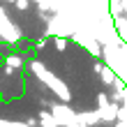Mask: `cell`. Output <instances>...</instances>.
Wrapping results in <instances>:
<instances>
[{
	"label": "cell",
	"mask_w": 127,
	"mask_h": 127,
	"mask_svg": "<svg viewBox=\"0 0 127 127\" xmlns=\"http://www.w3.org/2000/svg\"><path fill=\"white\" fill-rule=\"evenodd\" d=\"M16 7L23 12V9H28V7H30V2H28V0H16Z\"/></svg>",
	"instance_id": "8992f818"
},
{
	"label": "cell",
	"mask_w": 127,
	"mask_h": 127,
	"mask_svg": "<svg viewBox=\"0 0 127 127\" xmlns=\"http://www.w3.org/2000/svg\"><path fill=\"white\" fill-rule=\"evenodd\" d=\"M116 127H127V120H118V123H116Z\"/></svg>",
	"instance_id": "52a82bcc"
},
{
	"label": "cell",
	"mask_w": 127,
	"mask_h": 127,
	"mask_svg": "<svg viewBox=\"0 0 127 127\" xmlns=\"http://www.w3.org/2000/svg\"><path fill=\"white\" fill-rule=\"evenodd\" d=\"M65 127H67V125H65Z\"/></svg>",
	"instance_id": "9c48e42d"
},
{
	"label": "cell",
	"mask_w": 127,
	"mask_h": 127,
	"mask_svg": "<svg viewBox=\"0 0 127 127\" xmlns=\"http://www.w3.org/2000/svg\"><path fill=\"white\" fill-rule=\"evenodd\" d=\"M5 2H16V0H5Z\"/></svg>",
	"instance_id": "ba28073f"
},
{
	"label": "cell",
	"mask_w": 127,
	"mask_h": 127,
	"mask_svg": "<svg viewBox=\"0 0 127 127\" xmlns=\"http://www.w3.org/2000/svg\"><path fill=\"white\" fill-rule=\"evenodd\" d=\"M102 83H106V86H113V83H116V72L111 69L109 65L102 69Z\"/></svg>",
	"instance_id": "7a4b0ae2"
},
{
	"label": "cell",
	"mask_w": 127,
	"mask_h": 127,
	"mask_svg": "<svg viewBox=\"0 0 127 127\" xmlns=\"http://www.w3.org/2000/svg\"><path fill=\"white\" fill-rule=\"evenodd\" d=\"M32 69H35L37 74H39V79H42V81H46V83H49V86H51V88H53V90L58 93V97H60V99L69 102V90H67V86H63L58 79H53V76H51V74H49L46 69H44V67H42L39 63H35V65H32Z\"/></svg>",
	"instance_id": "6da1fadb"
},
{
	"label": "cell",
	"mask_w": 127,
	"mask_h": 127,
	"mask_svg": "<svg viewBox=\"0 0 127 127\" xmlns=\"http://www.w3.org/2000/svg\"><path fill=\"white\" fill-rule=\"evenodd\" d=\"M39 123H42V127H56L58 125V118L56 116H49V113H39Z\"/></svg>",
	"instance_id": "3957f363"
},
{
	"label": "cell",
	"mask_w": 127,
	"mask_h": 127,
	"mask_svg": "<svg viewBox=\"0 0 127 127\" xmlns=\"http://www.w3.org/2000/svg\"><path fill=\"white\" fill-rule=\"evenodd\" d=\"M56 49L58 51H65L67 49V39H65V37H56Z\"/></svg>",
	"instance_id": "5b68a950"
},
{
	"label": "cell",
	"mask_w": 127,
	"mask_h": 127,
	"mask_svg": "<svg viewBox=\"0 0 127 127\" xmlns=\"http://www.w3.org/2000/svg\"><path fill=\"white\" fill-rule=\"evenodd\" d=\"M7 65L9 67H21V58L19 56H7Z\"/></svg>",
	"instance_id": "277c9868"
}]
</instances>
